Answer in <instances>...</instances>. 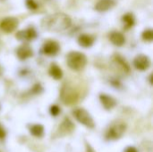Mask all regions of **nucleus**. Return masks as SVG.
Segmentation results:
<instances>
[{"instance_id":"obj_1","label":"nucleus","mask_w":153,"mask_h":152,"mask_svg":"<svg viewBox=\"0 0 153 152\" xmlns=\"http://www.w3.org/2000/svg\"><path fill=\"white\" fill-rule=\"evenodd\" d=\"M71 18L64 13H56L46 16L41 22L44 29L51 31H62L71 26Z\"/></svg>"},{"instance_id":"obj_2","label":"nucleus","mask_w":153,"mask_h":152,"mask_svg":"<svg viewBox=\"0 0 153 152\" xmlns=\"http://www.w3.org/2000/svg\"><path fill=\"white\" fill-rule=\"evenodd\" d=\"M68 66L74 71L82 70L87 64V57L84 54L77 51L70 52L66 56Z\"/></svg>"},{"instance_id":"obj_3","label":"nucleus","mask_w":153,"mask_h":152,"mask_svg":"<svg viewBox=\"0 0 153 152\" xmlns=\"http://www.w3.org/2000/svg\"><path fill=\"white\" fill-rule=\"evenodd\" d=\"M126 129V125L124 122H115L113 123L107 131L106 137L108 140H117L121 138Z\"/></svg>"},{"instance_id":"obj_4","label":"nucleus","mask_w":153,"mask_h":152,"mask_svg":"<svg viewBox=\"0 0 153 152\" xmlns=\"http://www.w3.org/2000/svg\"><path fill=\"white\" fill-rule=\"evenodd\" d=\"M74 116L76 118V120L81 123L82 125H85L86 127L89 128H93L94 127V121L89 112L85 110L84 108H76L74 110Z\"/></svg>"},{"instance_id":"obj_5","label":"nucleus","mask_w":153,"mask_h":152,"mask_svg":"<svg viewBox=\"0 0 153 152\" xmlns=\"http://www.w3.org/2000/svg\"><path fill=\"white\" fill-rule=\"evenodd\" d=\"M134 65L140 71H146L151 66V60L145 55H139L134 58Z\"/></svg>"},{"instance_id":"obj_6","label":"nucleus","mask_w":153,"mask_h":152,"mask_svg":"<svg viewBox=\"0 0 153 152\" xmlns=\"http://www.w3.org/2000/svg\"><path fill=\"white\" fill-rule=\"evenodd\" d=\"M62 99L65 104H73L77 100V93L69 87H64L62 90Z\"/></svg>"},{"instance_id":"obj_7","label":"nucleus","mask_w":153,"mask_h":152,"mask_svg":"<svg viewBox=\"0 0 153 152\" xmlns=\"http://www.w3.org/2000/svg\"><path fill=\"white\" fill-rule=\"evenodd\" d=\"M18 25V21L15 18L13 17H9V18H5L4 20H3L0 23V28L2 30L5 31V32H12L13 30H15V28Z\"/></svg>"},{"instance_id":"obj_8","label":"nucleus","mask_w":153,"mask_h":152,"mask_svg":"<svg viewBox=\"0 0 153 152\" xmlns=\"http://www.w3.org/2000/svg\"><path fill=\"white\" fill-rule=\"evenodd\" d=\"M59 51V45L54 40L47 41L43 46V52L48 56H55Z\"/></svg>"},{"instance_id":"obj_9","label":"nucleus","mask_w":153,"mask_h":152,"mask_svg":"<svg viewBox=\"0 0 153 152\" xmlns=\"http://www.w3.org/2000/svg\"><path fill=\"white\" fill-rule=\"evenodd\" d=\"M37 36V32L35 31V30L33 28H29L25 30H21L16 34V37L19 39H27V40H31L33 39H35Z\"/></svg>"},{"instance_id":"obj_10","label":"nucleus","mask_w":153,"mask_h":152,"mask_svg":"<svg viewBox=\"0 0 153 152\" xmlns=\"http://www.w3.org/2000/svg\"><path fill=\"white\" fill-rule=\"evenodd\" d=\"M32 54V49L29 45H22L17 49V56L21 60H24L30 57Z\"/></svg>"},{"instance_id":"obj_11","label":"nucleus","mask_w":153,"mask_h":152,"mask_svg":"<svg viewBox=\"0 0 153 152\" xmlns=\"http://www.w3.org/2000/svg\"><path fill=\"white\" fill-rule=\"evenodd\" d=\"M100 102L103 105V107L108 110L113 108L117 105V102H116L115 99H113L112 97H110L108 95H106V94H101L100 96Z\"/></svg>"},{"instance_id":"obj_12","label":"nucleus","mask_w":153,"mask_h":152,"mask_svg":"<svg viewBox=\"0 0 153 152\" xmlns=\"http://www.w3.org/2000/svg\"><path fill=\"white\" fill-rule=\"evenodd\" d=\"M114 5L115 0H100L96 4L95 9L99 12H105L112 8Z\"/></svg>"},{"instance_id":"obj_13","label":"nucleus","mask_w":153,"mask_h":152,"mask_svg":"<svg viewBox=\"0 0 153 152\" xmlns=\"http://www.w3.org/2000/svg\"><path fill=\"white\" fill-rule=\"evenodd\" d=\"M109 39H110V41H111L114 45L118 46V47L123 46V45L125 44V42H126L125 36H124L122 33L117 32V31H114V32H112V33L110 34Z\"/></svg>"},{"instance_id":"obj_14","label":"nucleus","mask_w":153,"mask_h":152,"mask_svg":"<svg viewBox=\"0 0 153 152\" xmlns=\"http://www.w3.org/2000/svg\"><path fill=\"white\" fill-rule=\"evenodd\" d=\"M78 42H79L80 46H82L83 47H90L94 43V38L91 35L82 34L79 37Z\"/></svg>"},{"instance_id":"obj_15","label":"nucleus","mask_w":153,"mask_h":152,"mask_svg":"<svg viewBox=\"0 0 153 152\" xmlns=\"http://www.w3.org/2000/svg\"><path fill=\"white\" fill-rule=\"evenodd\" d=\"M48 73H49V75L56 80H60L63 76V72H62L61 68L58 65H56V64L51 65Z\"/></svg>"},{"instance_id":"obj_16","label":"nucleus","mask_w":153,"mask_h":152,"mask_svg":"<svg viewBox=\"0 0 153 152\" xmlns=\"http://www.w3.org/2000/svg\"><path fill=\"white\" fill-rule=\"evenodd\" d=\"M30 133L35 137H41L44 134V127L41 125H34L30 127Z\"/></svg>"},{"instance_id":"obj_17","label":"nucleus","mask_w":153,"mask_h":152,"mask_svg":"<svg viewBox=\"0 0 153 152\" xmlns=\"http://www.w3.org/2000/svg\"><path fill=\"white\" fill-rule=\"evenodd\" d=\"M74 126L73 125V123L68 119L65 118L63 121V124L61 125V126L59 127V130H61V132H65V133H68L70 132H72L74 130Z\"/></svg>"},{"instance_id":"obj_18","label":"nucleus","mask_w":153,"mask_h":152,"mask_svg":"<svg viewBox=\"0 0 153 152\" xmlns=\"http://www.w3.org/2000/svg\"><path fill=\"white\" fill-rule=\"evenodd\" d=\"M115 63L122 69L123 72H125V73H129L130 72V68H129L128 64L122 57H120L119 56L115 57Z\"/></svg>"},{"instance_id":"obj_19","label":"nucleus","mask_w":153,"mask_h":152,"mask_svg":"<svg viewBox=\"0 0 153 152\" xmlns=\"http://www.w3.org/2000/svg\"><path fill=\"white\" fill-rule=\"evenodd\" d=\"M123 22L126 24V28L129 29L134 24V17L132 13H126L123 16Z\"/></svg>"},{"instance_id":"obj_20","label":"nucleus","mask_w":153,"mask_h":152,"mask_svg":"<svg viewBox=\"0 0 153 152\" xmlns=\"http://www.w3.org/2000/svg\"><path fill=\"white\" fill-rule=\"evenodd\" d=\"M143 39L146 41H152L153 39V31L152 30H146L143 33Z\"/></svg>"},{"instance_id":"obj_21","label":"nucleus","mask_w":153,"mask_h":152,"mask_svg":"<svg viewBox=\"0 0 153 152\" xmlns=\"http://www.w3.org/2000/svg\"><path fill=\"white\" fill-rule=\"evenodd\" d=\"M50 113H51L52 116H58V114L60 113V108H59L57 106H52V107L50 108Z\"/></svg>"},{"instance_id":"obj_22","label":"nucleus","mask_w":153,"mask_h":152,"mask_svg":"<svg viewBox=\"0 0 153 152\" xmlns=\"http://www.w3.org/2000/svg\"><path fill=\"white\" fill-rule=\"evenodd\" d=\"M26 4L30 9H36L38 7V4L34 0H26Z\"/></svg>"},{"instance_id":"obj_23","label":"nucleus","mask_w":153,"mask_h":152,"mask_svg":"<svg viewBox=\"0 0 153 152\" xmlns=\"http://www.w3.org/2000/svg\"><path fill=\"white\" fill-rule=\"evenodd\" d=\"M125 152H138V151L134 148V147H127L126 150H125Z\"/></svg>"},{"instance_id":"obj_24","label":"nucleus","mask_w":153,"mask_h":152,"mask_svg":"<svg viewBox=\"0 0 153 152\" xmlns=\"http://www.w3.org/2000/svg\"><path fill=\"white\" fill-rule=\"evenodd\" d=\"M4 136H5V133H4V131L3 127L0 126V139H4Z\"/></svg>"}]
</instances>
